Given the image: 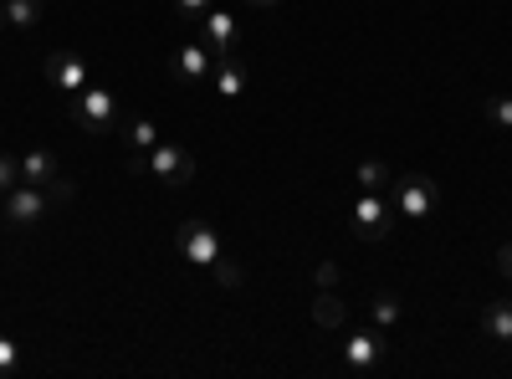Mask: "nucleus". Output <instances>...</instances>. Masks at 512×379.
Segmentation results:
<instances>
[{"instance_id": "obj_1", "label": "nucleus", "mask_w": 512, "mask_h": 379, "mask_svg": "<svg viewBox=\"0 0 512 379\" xmlns=\"http://www.w3.org/2000/svg\"><path fill=\"white\" fill-rule=\"evenodd\" d=\"M57 200H72V185L67 180H52V185H26L21 180L16 190H6V200H0V216H6L11 226H36Z\"/></svg>"}, {"instance_id": "obj_2", "label": "nucleus", "mask_w": 512, "mask_h": 379, "mask_svg": "<svg viewBox=\"0 0 512 379\" xmlns=\"http://www.w3.org/2000/svg\"><path fill=\"white\" fill-rule=\"evenodd\" d=\"M128 170H134V175H154L159 185H190L195 180V159L180 144H154L149 154L128 159Z\"/></svg>"}, {"instance_id": "obj_3", "label": "nucleus", "mask_w": 512, "mask_h": 379, "mask_svg": "<svg viewBox=\"0 0 512 379\" xmlns=\"http://www.w3.org/2000/svg\"><path fill=\"white\" fill-rule=\"evenodd\" d=\"M441 205V185L431 175H400L395 180V210L405 221H425Z\"/></svg>"}, {"instance_id": "obj_4", "label": "nucleus", "mask_w": 512, "mask_h": 379, "mask_svg": "<svg viewBox=\"0 0 512 379\" xmlns=\"http://www.w3.org/2000/svg\"><path fill=\"white\" fill-rule=\"evenodd\" d=\"M113 113H118V98H113L108 88H82V93H72V123H77V129L98 134V129H108V123H113Z\"/></svg>"}, {"instance_id": "obj_5", "label": "nucleus", "mask_w": 512, "mask_h": 379, "mask_svg": "<svg viewBox=\"0 0 512 379\" xmlns=\"http://www.w3.org/2000/svg\"><path fill=\"white\" fill-rule=\"evenodd\" d=\"M395 231V210L384 205V195H359V205H354V236L359 241H384Z\"/></svg>"}, {"instance_id": "obj_6", "label": "nucleus", "mask_w": 512, "mask_h": 379, "mask_svg": "<svg viewBox=\"0 0 512 379\" xmlns=\"http://www.w3.org/2000/svg\"><path fill=\"white\" fill-rule=\"evenodd\" d=\"M180 251H185L190 267H216V257H221L216 226H210V221H185L180 226Z\"/></svg>"}, {"instance_id": "obj_7", "label": "nucleus", "mask_w": 512, "mask_h": 379, "mask_svg": "<svg viewBox=\"0 0 512 379\" xmlns=\"http://www.w3.org/2000/svg\"><path fill=\"white\" fill-rule=\"evenodd\" d=\"M200 41H205V52H210V57L236 52V16H226V11L210 6V11L200 16Z\"/></svg>"}, {"instance_id": "obj_8", "label": "nucleus", "mask_w": 512, "mask_h": 379, "mask_svg": "<svg viewBox=\"0 0 512 379\" xmlns=\"http://www.w3.org/2000/svg\"><path fill=\"white\" fill-rule=\"evenodd\" d=\"M41 72H47V82H57L62 93H82V88H88V62H82L77 52H52Z\"/></svg>"}, {"instance_id": "obj_9", "label": "nucleus", "mask_w": 512, "mask_h": 379, "mask_svg": "<svg viewBox=\"0 0 512 379\" xmlns=\"http://www.w3.org/2000/svg\"><path fill=\"white\" fill-rule=\"evenodd\" d=\"M210 67H216V57L205 52V41H190V47H180L175 62H169V77H180V82H205Z\"/></svg>"}, {"instance_id": "obj_10", "label": "nucleus", "mask_w": 512, "mask_h": 379, "mask_svg": "<svg viewBox=\"0 0 512 379\" xmlns=\"http://www.w3.org/2000/svg\"><path fill=\"white\" fill-rule=\"evenodd\" d=\"M210 72H216V93H221V98H241V93H246V62H241L236 52L216 57V67H210Z\"/></svg>"}, {"instance_id": "obj_11", "label": "nucleus", "mask_w": 512, "mask_h": 379, "mask_svg": "<svg viewBox=\"0 0 512 379\" xmlns=\"http://www.w3.org/2000/svg\"><path fill=\"white\" fill-rule=\"evenodd\" d=\"M482 333L492 344H512V298H497L482 308Z\"/></svg>"}, {"instance_id": "obj_12", "label": "nucleus", "mask_w": 512, "mask_h": 379, "mask_svg": "<svg viewBox=\"0 0 512 379\" xmlns=\"http://www.w3.org/2000/svg\"><path fill=\"white\" fill-rule=\"evenodd\" d=\"M344 359H349V369H374L384 359V339H374V333H354V339L344 344Z\"/></svg>"}, {"instance_id": "obj_13", "label": "nucleus", "mask_w": 512, "mask_h": 379, "mask_svg": "<svg viewBox=\"0 0 512 379\" xmlns=\"http://www.w3.org/2000/svg\"><path fill=\"white\" fill-rule=\"evenodd\" d=\"M21 180H26V185H52V180H57V154H52V149H31V154L21 159Z\"/></svg>"}, {"instance_id": "obj_14", "label": "nucleus", "mask_w": 512, "mask_h": 379, "mask_svg": "<svg viewBox=\"0 0 512 379\" xmlns=\"http://www.w3.org/2000/svg\"><path fill=\"white\" fill-rule=\"evenodd\" d=\"M313 323H318V328H344V323H349V308L338 303V292H333V287H323V292H318V303H313Z\"/></svg>"}, {"instance_id": "obj_15", "label": "nucleus", "mask_w": 512, "mask_h": 379, "mask_svg": "<svg viewBox=\"0 0 512 379\" xmlns=\"http://www.w3.org/2000/svg\"><path fill=\"white\" fill-rule=\"evenodd\" d=\"M354 180H359V190H369V195H384V185H390L395 175H390V164H384V159H364L359 170H354Z\"/></svg>"}, {"instance_id": "obj_16", "label": "nucleus", "mask_w": 512, "mask_h": 379, "mask_svg": "<svg viewBox=\"0 0 512 379\" xmlns=\"http://www.w3.org/2000/svg\"><path fill=\"white\" fill-rule=\"evenodd\" d=\"M6 16H11V26L31 31V26H41V16H47V0H6Z\"/></svg>"}, {"instance_id": "obj_17", "label": "nucleus", "mask_w": 512, "mask_h": 379, "mask_svg": "<svg viewBox=\"0 0 512 379\" xmlns=\"http://www.w3.org/2000/svg\"><path fill=\"white\" fill-rule=\"evenodd\" d=\"M123 139H128V149H134V154H149V149L159 144V129H154V118H134V123H128V129H123Z\"/></svg>"}, {"instance_id": "obj_18", "label": "nucleus", "mask_w": 512, "mask_h": 379, "mask_svg": "<svg viewBox=\"0 0 512 379\" xmlns=\"http://www.w3.org/2000/svg\"><path fill=\"white\" fill-rule=\"evenodd\" d=\"M369 313H374L379 328H390V323H400V298H395V292H379V298L369 303Z\"/></svg>"}, {"instance_id": "obj_19", "label": "nucleus", "mask_w": 512, "mask_h": 379, "mask_svg": "<svg viewBox=\"0 0 512 379\" xmlns=\"http://www.w3.org/2000/svg\"><path fill=\"white\" fill-rule=\"evenodd\" d=\"M16 185H21V159L0 154V195H6V190H16Z\"/></svg>"}, {"instance_id": "obj_20", "label": "nucleus", "mask_w": 512, "mask_h": 379, "mask_svg": "<svg viewBox=\"0 0 512 379\" xmlns=\"http://www.w3.org/2000/svg\"><path fill=\"white\" fill-rule=\"evenodd\" d=\"M487 118L497 129H512V98H487Z\"/></svg>"}, {"instance_id": "obj_21", "label": "nucleus", "mask_w": 512, "mask_h": 379, "mask_svg": "<svg viewBox=\"0 0 512 379\" xmlns=\"http://www.w3.org/2000/svg\"><path fill=\"white\" fill-rule=\"evenodd\" d=\"M16 364H21V349H16V344L6 339V333H0V379H6V374H11Z\"/></svg>"}, {"instance_id": "obj_22", "label": "nucleus", "mask_w": 512, "mask_h": 379, "mask_svg": "<svg viewBox=\"0 0 512 379\" xmlns=\"http://www.w3.org/2000/svg\"><path fill=\"white\" fill-rule=\"evenodd\" d=\"M210 11V0H175V16L180 21H195V16H205Z\"/></svg>"}, {"instance_id": "obj_23", "label": "nucleus", "mask_w": 512, "mask_h": 379, "mask_svg": "<svg viewBox=\"0 0 512 379\" xmlns=\"http://www.w3.org/2000/svg\"><path fill=\"white\" fill-rule=\"evenodd\" d=\"M216 277H221L226 287H236V282H241V267H236V262H226V257H216Z\"/></svg>"}, {"instance_id": "obj_24", "label": "nucleus", "mask_w": 512, "mask_h": 379, "mask_svg": "<svg viewBox=\"0 0 512 379\" xmlns=\"http://www.w3.org/2000/svg\"><path fill=\"white\" fill-rule=\"evenodd\" d=\"M497 272H502V277L512 282V236H507V241L497 246Z\"/></svg>"}, {"instance_id": "obj_25", "label": "nucleus", "mask_w": 512, "mask_h": 379, "mask_svg": "<svg viewBox=\"0 0 512 379\" xmlns=\"http://www.w3.org/2000/svg\"><path fill=\"white\" fill-rule=\"evenodd\" d=\"M318 287H338V267H333V262L318 267Z\"/></svg>"}, {"instance_id": "obj_26", "label": "nucleus", "mask_w": 512, "mask_h": 379, "mask_svg": "<svg viewBox=\"0 0 512 379\" xmlns=\"http://www.w3.org/2000/svg\"><path fill=\"white\" fill-rule=\"evenodd\" d=\"M246 6H256V11H277L282 0H246Z\"/></svg>"}, {"instance_id": "obj_27", "label": "nucleus", "mask_w": 512, "mask_h": 379, "mask_svg": "<svg viewBox=\"0 0 512 379\" xmlns=\"http://www.w3.org/2000/svg\"><path fill=\"white\" fill-rule=\"evenodd\" d=\"M11 26V16H6V0H0V31H6Z\"/></svg>"}]
</instances>
